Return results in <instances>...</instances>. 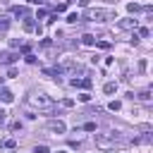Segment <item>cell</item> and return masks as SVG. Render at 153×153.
<instances>
[{
  "label": "cell",
  "mask_w": 153,
  "mask_h": 153,
  "mask_svg": "<svg viewBox=\"0 0 153 153\" xmlns=\"http://www.w3.org/2000/svg\"><path fill=\"white\" fill-rule=\"evenodd\" d=\"M122 143V136L120 131H105V134H96V146L100 151H112L115 146Z\"/></svg>",
  "instance_id": "2"
},
{
  "label": "cell",
  "mask_w": 153,
  "mask_h": 153,
  "mask_svg": "<svg viewBox=\"0 0 153 153\" xmlns=\"http://www.w3.org/2000/svg\"><path fill=\"white\" fill-rule=\"evenodd\" d=\"M36 153H48V146H43V143H41V146H36Z\"/></svg>",
  "instance_id": "21"
},
{
  "label": "cell",
  "mask_w": 153,
  "mask_h": 153,
  "mask_svg": "<svg viewBox=\"0 0 153 153\" xmlns=\"http://www.w3.org/2000/svg\"><path fill=\"white\" fill-rule=\"evenodd\" d=\"M103 91H105V93L110 96V93H115V91H117V84H115V81H108V84L103 86Z\"/></svg>",
  "instance_id": "10"
},
{
  "label": "cell",
  "mask_w": 153,
  "mask_h": 153,
  "mask_svg": "<svg viewBox=\"0 0 153 153\" xmlns=\"http://www.w3.org/2000/svg\"><path fill=\"white\" fill-rule=\"evenodd\" d=\"M24 29H26V31H33V29H36V26H33V22H31V17H26V19H24Z\"/></svg>",
  "instance_id": "11"
},
{
  "label": "cell",
  "mask_w": 153,
  "mask_h": 153,
  "mask_svg": "<svg viewBox=\"0 0 153 153\" xmlns=\"http://www.w3.org/2000/svg\"><path fill=\"white\" fill-rule=\"evenodd\" d=\"M79 100H81V103H88V100H91V93H88V91H84V93L79 96Z\"/></svg>",
  "instance_id": "15"
},
{
  "label": "cell",
  "mask_w": 153,
  "mask_h": 153,
  "mask_svg": "<svg viewBox=\"0 0 153 153\" xmlns=\"http://www.w3.org/2000/svg\"><path fill=\"white\" fill-rule=\"evenodd\" d=\"M0 98H2L5 103H12V100H14V96H12V91H7V88H2V91H0Z\"/></svg>",
  "instance_id": "9"
},
{
  "label": "cell",
  "mask_w": 153,
  "mask_h": 153,
  "mask_svg": "<svg viewBox=\"0 0 153 153\" xmlns=\"http://www.w3.org/2000/svg\"><path fill=\"white\" fill-rule=\"evenodd\" d=\"M81 43H84V45H96V36L84 33V36H81Z\"/></svg>",
  "instance_id": "8"
},
{
  "label": "cell",
  "mask_w": 153,
  "mask_h": 153,
  "mask_svg": "<svg viewBox=\"0 0 153 153\" xmlns=\"http://www.w3.org/2000/svg\"><path fill=\"white\" fill-rule=\"evenodd\" d=\"M62 105H65V108H72V105H74V100H69V98H65V100H62Z\"/></svg>",
  "instance_id": "22"
},
{
  "label": "cell",
  "mask_w": 153,
  "mask_h": 153,
  "mask_svg": "<svg viewBox=\"0 0 153 153\" xmlns=\"http://www.w3.org/2000/svg\"><path fill=\"white\" fill-rule=\"evenodd\" d=\"M84 129H86V131H96V122H86Z\"/></svg>",
  "instance_id": "18"
},
{
  "label": "cell",
  "mask_w": 153,
  "mask_h": 153,
  "mask_svg": "<svg viewBox=\"0 0 153 153\" xmlns=\"http://www.w3.org/2000/svg\"><path fill=\"white\" fill-rule=\"evenodd\" d=\"M84 17H86L88 22H108V19H117L112 10H93V7H91V10H86V12H84Z\"/></svg>",
  "instance_id": "3"
},
{
  "label": "cell",
  "mask_w": 153,
  "mask_h": 153,
  "mask_svg": "<svg viewBox=\"0 0 153 153\" xmlns=\"http://www.w3.org/2000/svg\"><path fill=\"white\" fill-rule=\"evenodd\" d=\"M108 108H110V110H112V112H117V110H120V108H122V103H120V100H112V103H110V105H108Z\"/></svg>",
  "instance_id": "12"
},
{
  "label": "cell",
  "mask_w": 153,
  "mask_h": 153,
  "mask_svg": "<svg viewBox=\"0 0 153 153\" xmlns=\"http://www.w3.org/2000/svg\"><path fill=\"white\" fill-rule=\"evenodd\" d=\"M41 45H43V48H50V45H53V41H50V38H43V41H41Z\"/></svg>",
  "instance_id": "20"
},
{
  "label": "cell",
  "mask_w": 153,
  "mask_h": 153,
  "mask_svg": "<svg viewBox=\"0 0 153 153\" xmlns=\"http://www.w3.org/2000/svg\"><path fill=\"white\" fill-rule=\"evenodd\" d=\"M29 2H33V5H38V2H41V0H29Z\"/></svg>",
  "instance_id": "23"
},
{
  "label": "cell",
  "mask_w": 153,
  "mask_h": 153,
  "mask_svg": "<svg viewBox=\"0 0 153 153\" xmlns=\"http://www.w3.org/2000/svg\"><path fill=\"white\" fill-rule=\"evenodd\" d=\"M26 108L38 110V112H48V110H53V98L45 96V93H31L26 98Z\"/></svg>",
  "instance_id": "1"
},
{
  "label": "cell",
  "mask_w": 153,
  "mask_h": 153,
  "mask_svg": "<svg viewBox=\"0 0 153 153\" xmlns=\"http://www.w3.org/2000/svg\"><path fill=\"white\" fill-rule=\"evenodd\" d=\"M12 14L14 17H29V10L26 7H12Z\"/></svg>",
  "instance_id": "7"
},
{
  "label": "cell",
  "mask_w": 153,
  "mask_h": 153,
  "mask_svg": "<svg viewBox=\"0 0 153 153\" xmlns=\"http://www.w3.org/2000/svg\"><path fill=\"white\" fill-rule=\"evenodd\" d=\"M69 2H76V0H69Z\"/></svg>",
  "instance_id": "25"
},
{
  "label": "cell",
  "mask_w": 153,
  "mask_h": 153,
  "mask_svg": "<svg viewBox=\"0 0 153 153\" xmlns=\"http://www.w3.org/2000/svg\"><path fill=\"white\" fill-rule=\"evenodd\" d=\"M55 153H65V151H55Z\"/></svg>",
  "instance_id": "24"
},
{
  "label": "cell",
  "mask_w": 153,
  "mask_h": 153,
  "mask_svg": "<svg viewBox=\"0 0 153 153\" xmlns=\"http://www.w3.org/2000/svg\"><path fill=\"white\" fill-rule=\"evenodd\" d=\"M136 24H139V19H134V17H124V19L117 22V29H136Z\"/></svg>",
  "instance_id": "5"
},
{
  "label": "cell",
  "mask_w": 153,
  "mask_h": 153,
  "mask_svg": "<svg viewBox=\"0 0 153 153\" xmlns=\"http://www.w3.org/2000/svg\"><path fill=\"white\" fill-rule=\"evenodd\" d=\"M74 88H91V79H72Z\"/></svg>",
  "instance_id": "6"
},
{
  "label": "cell",
  "mask_w": 153,
  "mask_h": 153,
  "mask_svg": "<svg viewBox=\"0 0 153 153\" xmlns=\"http://www.w3.org/2000/svg\"><path fill=\"white\" fill-rule=\"evenodd\" d=\"M96 45H98V48H103V50H108V48H110V43H108V41H98Z\"/></svg>",
  "instance_id": "19"
},
{
  "label": "cell",
  "mask_w": 153,
  "mask_h": 153,
  "mask_svg": "<svg viewBox=\"0 0 153 153\" xmlns=\"http://www.w3.org/2000/svg\"><path fill=\"white\" fill-rule=\"evenodd\" d=\"M67 22H69V24H74V22H79V14H76V12H72V14L67 17Z\"/></svg>",
  "instance_id": "17"
},
{
  "label": "cell",
  "mask_w": 153,
  "mask_h": 153,
  "mask_svg": "<svg viewBox=\"0 0 153 153\" xmlns=\"http://www.w3.org/2000/svg\"><path fill=\"white\" fill-rule=\"evenodd\" d=\"M127 10H129V12H141V7H139L136 2H129V5H127Z\"/></svg>",
  "instance_id": "13"
},
{
  "label": "cell",
  "mask_w": 153,
  "mask_h": 153,
  "mask_svg": "<svg viewBox=\"0 0 153 153\" xmlns=\"http://www.w3.org/2000/svg\"><path fill=\"white\" fill-rule=\"evenodd\" d=\"M65 122L62 120H50L48 122V131H53V134H65Z\"/></svg>",
  "instance_id": "4"
},
{
  "label": "cell",
  "mask_w": 153,
  "mask_h": 153,
  "mask_svg": "<svg viewBox=\"0 0 153 153\" xmlns=\"http://www.w3.org/2000/svg\"><path fill=\"white\" fill-rule=\"evenodd\" d=\"M2 146H5V148H10V151H12V148H14V146H17V141H14V139H7V141H5V143H2Z\"/></svg>",
  "instance_id": "16"
},
{
  "label": "cell",
  "mask_w": 153,
  "mask_h": 153,
  "mask_svg": "<svg viewBox=\"0 0 153 153\" xmlns=\"http://www.w3.org/2000/svg\"><path fill=\"white\" fill-rule=\"evenodd\" d=\"M139 98H141V100H151V91H148V88H146V91H141V93H139Z\"/></svg>",
  "instance_id": "14"
}]
</instances>
